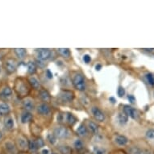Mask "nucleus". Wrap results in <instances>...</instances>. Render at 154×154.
Masks as SVG:
<instances>
[{
  "mask_svg": "<svg viewBox=\"0 0 154 154\" xmlns=\"http://www.w3.org/2000/svg\"><path fill=\"white\" fill-rule=\"evenodd\" d=\"M33 119L32 114L31 112H28V111H23V113L21 114L20 116V121L22 124H26L30 123Z\"/></svg>",
  "mask_w": 154,
  "mask_h": 154,
  "instance_id": "nucleus-16",
  "label": "nucleus"
},
{
  "mask_svg": "<svg viewBox=\"0 0 154 154\" xmlns=\"http://www.w3.org/2000/svg\"><path fill=\"white\" fill-rule=\"evenodd\" d=\"M28 82L31 85V86L35 90H40L41 89V82L35 77L31 76L30 78L28 79Z\"/></svg>",
  "mask_w": 154,
  "mask_h": 154,
  "instance_id": "nucleus-21",
  "label": "nucleus"
},
{
  "mask_svg": "<svg viewBox=\"0 0 154 154\" xmlns=\"http://www.w3.org/2000/svg\"><path fill=\"white\" fill-rule=\"evenodd\" d=\"M115 142L116 144L119 147H124L126 146L128 143V140L126 137L124 136H122V135H118L116 137H115Z\"/></svg>",
  "mask_w": 154,
  "mask_h": 154,
  "instance_id": "nucleus-15",
  "label": "nucleus"
},
{
  "mask_svg": "<svg viewBox=\"0 0 154 154\" xmlns=\"http://www.w3.org/2000/svg\"><path fill=\"white\" fill-rule=\"evenodd\" d=\"M35 141H36V144H37V146L39 148V149H41L42 147H44V144H45V142L41 138H38L37 140H35Z\"/></svg>",
  "mask_w": 154,
  "mask_h": 154,
  "instance_id": "nucleus-36",
  "label": "nucleus"
},
{
  "mask_svg": "<svg viewBox=\"0 0 154 154\" xmlns=\"http://www.w3.org/2000/svg\"><path fill=\"white\" fill-rule=\"evenodd\" d=\"M53 52L49 48H40L37 50V60L41 61H45L50 60L53 57Z\"/></svg>",
  "mask_w": 154,
  "mask_h": 154,
  "instance_id": "nucleus-4",
  "label": "nucleus"
},
{
  "mask_svg": "<svg viewBox=\"0 0 154 154\" xmlns=\"http://www.w3.org/2000/svg\"><path fill=\"white\" fill-rule=\"evenodd\" d=\"M0 96L3 99H9L12 96V90L8 86H4L2 91H0Z\"/></svg>",
  "mask_w": 154,
  "mask_h": 154,
  "instance_id": "nucleus-18",
  "label": "nucleus"
},
{
  "mask_svg": "<svg viewBox=\"0 0 154 154\" xmlns=\"http://www.w3.org/2000/svg\"><path fill=\"white\" fill-rule=\"evenodd\" d=\"M6 147H7V149H8V151L10 152H15V146L13 145L12 143H11V142H8L7 144H6Z\"/></svg>",
  "mask_w": 154,
  "mask_h": 154,
  "instance_id": "nucleus-34",
  "label": "nucleus"
},
{
  "mask_svg": "<svg viewBox=\"0 0 154 154\" xmlns=\"http://www.w3.org/2000/svg\"><path fill=\"white\" fill-rule=\"evenodd\" d=\"M2 138H3V132H2V131L0 130V140H2Z\"/></svg>",
  "mask_w": 154,
  "mask_h": 154,
  "instance_id": "nucleus-42",
  "label": "nucleus"
},
{
  "mask_svg": "<svg viewBox=\"0 0 154 154\" xmlns=\"http://www.w3.org/2000/svg\"><path fill=\"white\" fill-rule=\"evenodd\" d=\"M46 75H47V77H48V79H52V78H53V73H52V72H51L49 69H47V70H46Z\"/></svg>",
  "mask_w": 154,
  "mask_h": 154,
  "instance_id": "nucleus-39",
  "label": "nucleus"
},
{
  "mask_svg": "<svg viewBox=\"0 0 154 154\" xmlns=\"http://www.w3.org/2000/svg\"><path fill=\"white\" fill-rule=\"evenodd\" d=\"M110 100H111V101H112L111 103H115V102H116L115 99H114V98H112V97H111V98H110Z\"/></svg>",
  "mask_w": 154,
  "mask_h": 154,
  "instance_id": "nucleus-43",
  "label": "nucleus"
},
{
  "mask_svg": "<svg viewBox=\"0 0 154 154\" xmlns=\"http://www.w3.org/2000/svg\"><path fill=\"white\" fill-rule=\"evenodd\" d=\"M2 73V66H1V65H0V74Z\"/></svg>",
  "mask_w": 154,
  "mask_h": 154,
  "instance_id": "nucleus-44",
  "label": "nucleus"
},
{
  "mask_svg": "<svg viewBox=\"0 0 154 154\" xmlns=\"http://www.w3.org/2000/svg\"><path fill=\"white\" fill-rule=\"evenodd\" d=\"M83 61L86 64H88L91 62V56H89L88 54H86V55H84L83 56Z\"/></svg>",
  "mask_w": 154,
  "mask_h": 154,
  "instance_id": "nucleus-37",
  "label": "nucleus"
},
{
  "mask_svg": "<svg viewBox=\"0 0 154 154\" xmlns=\"http://www.w3.org/2000/svg\"><path fill=\"white\" fill-rule=\"evenodd\" d=\"M128 154H152L151 151L140 146H131L128 149Z\"/></svg>",
  "mask_w": 154,
  "mask_h": 154,
  "instance_id": "nucleus-7",
  "label": "nucleus"
},
{
  "mask_svg": "<svg viewBox=\"0 0 154 154\" xmlns=\"http://www.w3.org/2000/svg\"><path fill=\"white\" fill-rule=\"evenodd\" d=\"M60 96H61V99L63 101L66 102V103H69V102H72L74 99V94H73V91H68V90H63L61 91V94H60Z\"/></svg>",
  "mask_w": 154,
  "mask_h": 154,
  "instance_id": "nucleus-11",
  "label": "nucleus"
},
{
  "mask_svg": "<svg viewBox=\"0 0 154 154\" xmlns=\"http://www.w3.org/2000/svg\"><path fill=\"white\" fill-rule=\"evenodd\" d=\"M87 129L94 135H97L99 133V126L93 121H89L87 123Z\"/></svg>",
  "mask_w": 154,
  "mask_h": 154,
  "instance_id": "nucleus-23",
  "label": "nucleus"
},
{
  "mask_svg": "<svg viewBox=\"0 0 154 154\" xmlns=\"http://www.w3.org/2000/svg\"><path fill=\"white\" fill-rule=\"evenodd\" d=\"M36 111L38 114H40L41 116H47L50 113L51 107L48 103H43L40 104L36 108Z\"/></svg>",
  "mask_w": 154,
  "mask_h": 154,
  "instance_id": "nucleus-12",
  "label": "nucleus"
},
{
  "mask_svg": "<svg viewBox=\"0 0 154 154\" xmlns=\"http://www.w3.org/2000/svg\"><path fill=\"white\" fill-rule=\"evenodd\" d=\"M53 135L57 137V139H67L71 136V132L68 128L65 126H58L54 129Z\"/></svg>",
  "mask_w": 154,
  "mask_h": 154,
  "instance_id": "nucleus-3",
  "label": "nucleus"
},
{
  "mask_svg": "<svg viewBox=\"0 0 154 154\" xmlns=\"http://www.w3.org/2000/svg\"><path fill=\"white\" fill-rule=\"evenodd\" d=\"M117 119H118V122H119L121 125L126 124L127 123H128V116L127 115H125L124 113H119V115H118Z\"/></svg>",
  "mask_w": 154,
  "mask_h": 154,
  "instance_id": "nucleus-27",
  "label": "nucleus"
},
{
  "mask_svg": "<svg viewBox=\"0 0 154 154\" xmlns=\"http://www.w3.org/2000/svg\"><path fill=\"white\" fill-rule=\"evenodd\" d=\"M146 79L147 82H149V85L151 86H154V76L153 74L149 73L146 74Z\"/></svg>",
  "mask_w": 154,
  "mask_h": 154,
  "instance_id": "nucleus-32",
  "label": "nucleus"
},
{
  "mask_svg": "<svg viewBox=\"0 0 154 154\" xmlns=\"http://www.w3.org/2000/svg\"><path fill=\"white\" fill-rule=\"evenodd\" d=\"M58 121L60 122H66V124L69 125V126H73L74 124L77 123V118L73 116L72 113H67L63 114V115H60V117L57 118Z\"/></svg>",
  "mask_w": 154,
  "mask_h": 154,
  "instance_id": "nucleus-5",
  "label": "nucleus"
},
{
  "mask_svg": "<svg viewBox=\"0 0 154 154\" xmlns=\"http://www.w3.org/2000/svg\"><path fill=\"white\" fill-rule=\"evenodd\" d=\"M73 147L75 148L76 150L78 151H81V150H83L84 148H85V145H84L83 141L80 139L75 140V141L73 142Z\"/></svg>",
  "mask_w": 154,
  "mask_h": 154,
  "instance_id": "nucleus-28",
  "label": "nucleus"
},
{
  "mask_svg": "<svg viewBox=\"0 0 154 154\" xmlns=\"http://www.w3.org/2000/svg\"><path fill=\"white\" fill-rule=\"evenodd\" d=\"M124 113L127 115L128 117H131L133 119H137L138 118V112L135 108L131 107L129 105H125L124 106Z\"/></svg>",
  "mask_w": 154,
  "mask_h": 154,
  "instance_id": "nucleus-10",
  "label": "nucleus"
},
{
  "mask_svg": "<svg viewBox=\"0 0 154 154\" xmlns=\"http://www.w3.org/2000/svg\"><path fill=\"white\" fill-rule=\"evenodd\" d=\"M47 140H48L51 144H55L57 142V137L53 134H48L47 136Z\"/></svg>",
  "mask_w": 154,
  "mask_h": 154,
  "instance_id": "nucleus-31",
  "label": "nucleus"
},
{
  "mask_svg": "<svg viewBox=\"0 0 154 154\" xmlns=\"http://www.w3.org/2000/svg\"><path fill=\"white\" fill-rule=\"evenodd\" d=\"M40 154H51V153L48 149H43V150H41V152H40Z\"/></svg>",
  "mask_w": 154,
  "mask_h": 154,
  "instance_id": "nucleus-40",
  "label": "nucleus"
},
{
  "mask_svg": "<svg viewBox=\"0 0 154 154\" xmlns=\"http://www.w3.org/2000/svg\"><path fill=\"white\" fill-rule=\"evenodd\" d=\"M3 125H4V128L8 131L13 130L14 127H15V120L13 119V117L9 115L7 116L3 121Z\"/></svg>",
  "mask_w": 154,
  "mask_h": 154,
  "instance_id": "nucleus-14",
  "label": "nucleus"
},
{
  "mask_svg": "<svg viewBox=\"0 0 154 154\" xmlns=\"http://www.w3.org/2000/svg\"><path fill=\"white\" fill-rule=\"evenodd\" d=\"M94 154H106V151L105 149L100 148V147H94L93 149Z\"/></svg>",
  "mask_w": 154,
  "mask_h": 154,
  "instance_id": "nucleus-30",
  "label": "nucleus"
},
{
  "mask_svg": "<svg viewBox=\"0 0 154 154\" xmlns=\"http://www.w3.org/2000/svg\"><path fill=\"white\" fill-rule=\"evenodd\" d=\"M4 66H5L6 72L9 74H12L17 70L18 63L15 59L9 58L5 61Z\"/></svg>",
  "mask_w": 154,
  "mask_h": 154,
  "instance_id": "nucleus-6",
  "label": "nucleus"
},
{
  "mask_svg": "<svg viewBox=\"0 0 154 154\" xmlns=\"http://www.w3.org/2000/svg\"><path fill=\"white\" fill-rule=\"evenodd\" d=\"M57 52L59 53V54L63 57L64 58H69L71 55L70 50L67 48H57Z\"/></svg>",
  "mask_w": 154,
  "mask_h": 154,
  "instance_id": "nucleus-25",
  "label": "nucleus"
},
{
  "mask_svg": "<svg viewBox=\"0 0 154 154\" xmlns=\"http://www.w3.org/2000/svg\"><path fill=\"white\" fill-rule=\"evenodd\" d=\"M11 112L10 105L7 103H0V116H8Z\"/></svg>",
  "mask_w": 154,
  "mask_h": 154,
  "instance_id": "nucleus-17",
  "label": "nucleus"
},
{
  "mask_svg": "<svg viewBox=\"0 0 154 154\" xmlns=\"http://www.w3.org/2000/svg\"><path fill=\"white\" fill-rule=\"evenodd\" d=\"M27 66H28V72L29 74H34V73L36 72V69H37V66H36V64L35 62H32V61H29L28 64H27Z\"/></svg>",
  "mask_w": 154,
  "mask_h": 154,
  "instance_id": "nucleus-26",
  "label": "nucleus"
},
{
  "mask_svg": "<svg viewBox=\"0 0 154 154\" xmlns=\"http://www.w3.org/2000/svg\"><path fill=\"white\" fill-rule=\"evenodd\" d=\"M146 137L149 140H154V129H149L147 131Z\"/></svg>",
  "mask_w": 154,
  "mask_h": 154,
  "instance_id": "nucleus-33",
  "label": "nucleus"
},
{
  "mask_svg": "<svg viewBox=\"0 0 154 154\" xmlns=\"http://www.w3.org/2000/svg\"><path fill=\"white\" fill-rule=\"evenodd\" d=\"M14 88H15V92L17 93L18 95L20 97H25L28 95V92H29V88H28V85L22 79H17L15 80Z\"/></svg>",
  "mask_w": 154,
  "mask_h": 154,
  "instance_id": "nucleus-2",
  "label": "nucleus"
},
{
  "mask_svg": "<svg viewBox=\"0 0 154 154\" xmlns=\"http://www.w3.org/2000/svg\"><path fill=\"white\" fill-rule=\"evenodd\" d=\"M91 112H92V115L94 117V119L99 122H103L106 119V116H105V114L103 112L102 110L97 107V106H94L91 108Z\"/></svg>",
  "mask_w": 154,
  "mask_h": 154,
  "instance_id": "nucleus-8",
  "label": "nucleus"
},
{
  "mask_svg": "<svg viewBox=\"0 0 154 154\" xmlns=\"http://www.w3.org/2000/svg\"><path fill=\"white\" fill-rule=\"evenodd\" d=\"M14 50V53L16 55L18 58L20 59V60H23L24 57L27 55V51H26L25 48H15L13 49Z\"/></svg>",
  "mask_w": 154,
  "mask_h": 154,
  "instance_id": "nucleus-22",
  "label": "nucleus"
},
{
  "mask_svg": "<svg viewBox=\"0 0 154 154\" xmlns=\"http://www.w3.org/2000/svg\"><path fill=\"white\" fill-rule=\"evenodd\" d=\"M96 69H97V70H100V69H101V68H102V66H100V65H98V66H96Z\"/></svg>",
  "mask_w": 154,
  "mask_h": 154,
  "instance_id": "nucleus-41",
  "label": "nucleus"
},
{
  "mask_svg": "<svg viewBox=\"0 0 154 154\" xmlns=\"http://www.w3.org/2000/svg\"><path fill=\"white\" fill-rule=\"evenodd\" d=\"M22 106H23V108L25 110V111H28V112H31L35 109L34 101L31 98H27V97L24 98L22 100Z\"/></svg>",
  "mask_w": 154,
  "mask_h": 154,
  "instance_id": "nucleus-9",
  "label": "nucleus"
},
{
  "mask_svg": "<svg viewBox=\"0 0 154 154\" xmlns=\"http://www.w3.org/2000/svg\"><path fill=\"white\" fill-rule=\"evenodd\" d=\"M117 94L119 97H124V94H125V90L123 86H119L118 87V90H117Z\"/></svg>",
  "mask_w": 154,
  "mask_h": 154,
  "instance_id": "nucleus-35",
  "label": "nucleus"
},
{
  "mask_svg": "<svg viewBox=\"0 0 154 154\" xmlns=\"http://www.w3.org/2000/svg\"><path fill=\"white\" fill-rule=\"evenodd\" d=\"M128 99L129 102L131 103H134L135 101H136V99H135V97L133 95H128Z\"/></svg>",
  "mask_w": 154,
  "mask_h": 154,
  "instance_id": "nucleus-38",
  "label": "nucleus"
},
{
  "mask_svg": "<svg viewBox=\"0 0 154 154\" xmlns=\"http://www.w3.org/2000/svg\"><path fill=\"white\" fill-rule=\"evenodd\" d=\"M59 151L61 154H70L72 150H71L70 147L62 145V146H60V148H59Z\"/></svg>",
  "mask_w": 154,
  "mask_h": 154,
  "instance_id": "nucleus-29",
  "label": "nucleus"
},
{
  "mask_svg": "<svg viewBox=\"0 0 154 154\" xmlns=\"http://www.w3.org/2000/svg\"><path fill=\"white\" fill-rule=\"evenodd\" d=\"M51 154H57V153H51Z\"/></svg>",
  "mask_w": 154,
  "mask_h": 154,
  "instance_id": "nucleus-45",
  "label": "nucleus"
},
{
  "mask_svg": "<svg viewBox=\"0 0 154 154\" xmlns=\"http://www.w3.org/2000/svg\"><path fill=\"white\" fill-rule=\"evenodd\" d=\"M17 147L21 150H26L28 149V141L23 136H19L16 139Z\"/></svg>",
  "mask_w": 154,
  "mask_h": 154,
  "instance_id": "nucleus-13",
  "label": "nucleus"
},
{
  "mask_svg": "<svg viewBox=\"0 0 154 154\" xmlns=\"http://www.w3.org/2000/svg\"><path fill=\"white\" fill-rule=\"evenodd\" d=\"M40 98H41L42 101H44L45 103H49L51 100L50 94L48 93V91H46L45 89L40 91Z\"/></svg>",
  "mask_w": 154,
  "mask_h": 154,
  "instance_id": "nucleus-20",
  "label": "nucleus"
},
{
  "mask_svg": "<svg viewBox=\"0 0 154 154\" xmlns=\"http://www.w3.org/2000/svg\"><path fill=\"white\" fill-rule=\"evenodd\" d=\"M77 133L80 137H86L88 136V129L87 127L84 124H82L79 125V127L77 129Z\"/></svg>",
  "mask_w": 154,
  "mask_h": 154,
  "instance_id": "nucleus-19",
  "label": "nucleus"
},
{
  "mask_svg": "<svg viewBox=\"0 0 154 154\" xmlns=\"http://www.w3.org/2000/svg\"><path fill=\"white\" fill-rule=\"evenodd\" d=\"M28 149H29L32 152H33V153L37 152V151L39 150V148H38L35 140L32 139L30 140H28Z\"/></svg>",
  "mask_w": 154,
  "mask_h": 154,
  "instance_id": "nucleus-24",
  "label": "nucleus"
},
{
  "mask_svg": "<svg viewBox=\"0 0 154 154\" xmlns=\"http://www.w3.org/2000/svg\"><path fill=\"white\" fill-rule=\"evenodd\" d=\"M72 83L73 86L75 87L78 91H86V83L84 79L83 75L80 73L76 72L72 75Z\"/></svg>",
  "mask_w": 154,
  "mask_h": 154,
  "instance_id": "nucleus-1",
  "label": "nucleus"
}]
</instances>
